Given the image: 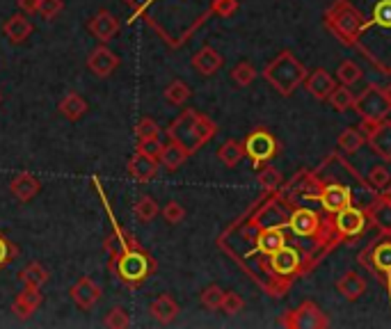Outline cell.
I'll return each mask as SVG.
<instances>
[{"mask_svg": "<svg viewBox=\"0 0 391 329\" xmlns=\"http://www.w3.org/2000/svg\"><path fill=\"white\" fill-rule=\"evenodd\" d=\"M110 270L121 284H126L128 288H140L156 273V261L140 245H133L110 259Z\"/></svg>", "mask_w": 391, "mask_h": 329, "instance_id": "1", "label": "cell"}, {"mask_svg": "<svg viewBox=\"0 0 391 329\" xmlns=\"http://www.w3.org/2000/svg\"><path fill=\"white\" fill-rule=\"evenodd\" d=\"M307 76H309V73H307L304 64L290 51L279 53L263 71V78L268 80L281 96L293 94L295 89L307 80Z\"/></svg>", "mask_w": 391, "mask_h": 329, "instance_id": "2", "label": "cell"}, {"mask_svg": "<svg viewBox=\"0 0 391 329\" xmlns=\"http://www.w3.org/2000/svg\"><path fill=\"white\" fill-rule=\"evenodd\" d=\"M355 110L366 123H378L391 114V101L387 89L369 85L360 96H355Z\"/></svg>", "mask_w": 391, "mask_h": 329, "instance_id": "3", "label": "cell"}, {"mask_svg": "<svg viewBox=\"0 0 391 329\" xmlns=\"http://www.w3.org/2000/svg\"><path fill=\"white\" fill-rule=\"evenodd\" d=\"M197 117H199L197 110H183L179 117L170 123L168 130H165L172 142L181 144L190 155L202 149V144H199V139H197Z\"/></svg>", "mask_w": 391, "mask_h": 329, "instance_id": "4", "label": "cell"}, {"mask_svg": "<svg viewBox=\"0 0 391 329\" xmlns=\"http://www.w3.org/2000/svg\"><path fill=\"white\" fill-rule=\"evenodd\" d=\"M277 149H279L277 139H274V135L268 128H256L245 139V153L252 158L256 169H261L265 162L272 160L277 155Z\"/></svg>", "mask_w": 391, "mask_h": 329, "instance_id": "5", "label": "cell"}, {"mask_svg": "<svg viewBox=\"0 0 391 329\" xmlns=\"http://www.w3.org/2000/svg\"><path fill=\"white\" fill-rule=\"evenodd\" d=\"M117 67H119V55L115 51H110L105 44L96 46L87 57V69L94 73L96 78L112 76V73L117 71Z\"/></svg>", "mask_w": 391, "mask_h": 329, "instance_id": "6", "label": "cell"}, {"mask_svg": "<svg viewBox=\"0 0 391 329\" xmlns=\"http://www.w3.org/2000/svg\"><path fill=\"white\" fill-rule=\"evenodd\" d=\"M318 199L323 204V208L337 215L339 211H344L353 204V190L341 183H327L318 190Z\"/></svg>", "mask_w": 391, "mask_h": 329, "instance_id": "7", "label": "cell"}, {"mask_svg": "<svg viewBox=\"0 0 391 329\" xmlns=\"http://www.w3.org/2000/svg\"><path fill=\"white\" fill-rule=\"evenodd\" d=\"M71 300L76 302V307L82 309V311H89V309H94L98 300H101V286H98L94 279H89V277H80L76 284L71 286Z\"/></svg>", "mask_w": 391, "mask_h": 329, "instance_id": "8", "label": "cell"}, {"mask_svg": "<svg viewBox=\"0 0 391 329\" xmlns=\"http://www.w3.org/2000/svg\"><path fill=\"white\" fill-rule=\"evenodd\" d=\"M369 126L371 130L366 135V142H369L371 151L380 155L382 160H391V121L382 119L378 123H369Z\"/></svg>", "mask_w": 391, "mask_h": 329, "instance_id": "9", "label": "cell"}, {"mask_svg": "<svg viewBox=\"0 0 391 329\" xmlns=\"http://www.w3.org/2000/svg\"><path fill=\"white\" fill-rule=\"evenodd\" d=\"M89 32L94 35L101 44H108V41H112L115 37H117L119 32V21L115 19V16L108 12V10H98L94 16L89 19L87 23Z\"/></svg>", "mask_w": 391, "mask_h": 329, "instance_id": "10", "label": "cell"}, {"mask_svg": "<svg viewBox=\"0 0 391 329\" xmlns=\"http://www.w3.org/2000/svg\"><path fill=\"white\" fill-rule=\"evenodd\" d=\"M41 302H44V295H41V288L35 286H23V291L16 295V300L12 304V311L16 314V318L28 320L35 311H39Z\"/></svg>", "mask_w": 391, "mask_h": 329, "instance_id": "11", "label": "cell"}, {"mask_svg": "<svg viewBox=\"0 0 391 329\" xmlns=\"http://www.w3.org/2000/svg\"><path fill=\"white\" fill-rule=\"evenodd\" d=\"M334 224H337V231H339L341 236L355 238V236H360V234L364 231V227H366V215H364V213H362L360 208H353V206H348V208H344V211L337 213Z\"/></svg>", "mask_w": 391, "mask_h": 329, "instance_id": "12", "label": "cell"}, {"mask_svg": "<svg viewBox=\"0 0 391 329\" xmlns=\"http://www.w3.org/2000/svg\"><path fill=\"white\" fill-rule=\"evenodd\" d=\"M158 167H161V162H158L156 158H149V155L135 151L131 155L126 169H128L131 178H135L138 183H149L152 178H156Z\"/></svg>", "mask_w": 391, "mask_h": 329, "instance_id": "13", "label": "cell"}, {"mask_svg": "<svg viewBox=\"0 0 391 329\" xmlns=\"http://www.w3.org/2000/svg\"><path fill=\"white\" fill-rule=\"evenodd\" d=\"M304 85H307V89H309V94L313 98H318V101H327L330 94L337 89V80H334V76H332L330 71L316 69L313 73L307 76Z\"/></svg>", "mask_w": 391, "mask_h": 329, "instance_id": "14", "label": "cell"}, {"mask_svg": "<svg viewBox=\"0 0 391 329\" xmlns=\"http://www.w3.org/2000/svg\"><path fill=\"white\" fill-rule=\"evenodd\" d=\"M300 252L293 250V247H281V250H277L274 254H270V266L277 275L286 277V275H295L297 270H300Z\"/></svg>", "mask_w": 391, "mask_h": 329, "instance_id": "15", "label": "cell"}, {"mask_svg": "<svg viewBox=\"0 0 391 329\" xmlns=\"http://www.w3.org/2000/svg\"><path fill=\"white\" fill-rule=\"evenodd\" d=\"M320 222L323 220L318 217V213H313L309 208H295L288 217V227L293 229L295 236H313L318 231Z\"/></svg>", "mask_w": 391, "mask_h": 329, "instance_id": "16", "label": "cell"}, {"mask_svg": "<svg viewBox=\"0 0 391 329\" xmlns=\"http://www.w3.org/2000/svg\"><path fill=\"white\" fill-rule=\"evenodd\" d=\"M295 320H288V327H327V318L323 316V311L318 307H313L311 302H304L297 311H288Z\"/></svg>", "mask_w": 391, "mask_h": 329, "instance_id": "17", "label": "cell"}, {"mask_svg": "<svg viewBox=\"0 0 391 329\" xmlns=\"http://www.w3.org/2000/svg\"><path fill=\"white\" fill-rule=\"evenodd\" d=\"M10 190H12V194L16 197V199L26 204V201L35 199V197L39 194V190H41V181H39L37 176L28 174V171H23V174H16V176L12 178Z\"/></svg>", "mask_w": 391, "mask_h": 329, "instance_id": "18", "label": "cell"}, {"mask_svg": "<svg viewBox=\"0 0 391 329\" xmlns=\"http://www.w3.org/2000/svg\"><path fill=\"white\" fill-rule=\"evenodd\" d=\"M149 314H152L154 320H158L161 325H170L172 320L179 316V304H177V300L172 298V295L163 293V295H158V298L152 302Z\"/></svg>", "mask_w": 391, "mask_h": 329, "instance_id": "19", "label": "cell"}, {"mask_svg": "<svg viewBox=\"0 0 391 329\" xmlns=\"http://www.w3.org/2000/svg\"><path fill=\"white\" fill-rule=\"evenodd\" d=\"M5 37L12 41V44H23L32 35V23L28 19V14H14L5 21L3 26Z\"/></svg>", "mask_w": 391, "mask_h": 329, "instance_id": "20", "label": "cell"}, {"mask_svg": "<svg viewBox=\"0 0 391 329\" xmlns=\"http://www.w3.org/2000/svg\"><path fill=\"white\" fill-rule=\"evenodd\" d=\"M220 67H222V55L213 46H204L202 51H197L193 55V69L202 73V76H213Z\"/></svg>", "mask_w": 391, "mask_h": 329, "instance_id": "21", "label": "cell"}, {"mask_svg": "<svg viewBox=\"0 0 391 329\" xmlns=\"http://www.w3.org/2000/svg\"><path fill=\"white\" fill-rule=\"evenodd\" d=\"M337 291L344 295L348 302H355L366 293V282L362 275L355 273V270H348V273L337 282Z\"/></svg>", "mask_w": 391, "mask_h": 329, "instance_id": "22", "label": "cell"}, {"mask_svg": "<svg viewBox=\"0 0 391 329\" xmlns=\"http://www.w3.org/2000/svg\"><path fill=\"white\" fill-rule=\"evenodd\" d=\"M87 110H89V105H87V101L85 98H82L80 94H76V92H69L60 103H57V112L62 114L64 119H69V121H78V119H82L87 114Z\"/></svg>", "mask_w": 391, "mask_h": 329, "instance_id": "23", "label": "cell"}, {"mask_svg": "<svg viewBox=\"0 0 391 329\" xmlns=\"http://www.w3.org/2000/svg\"><path fill=\"white\" fill-rule=\"evenodd\" d=\"M369 217L385 236H391V199L389 197H380L373 201L369 208Z\"/></svg>", "mask_w": 391, "mask_h": 329, "instance_id": "24", "label": "cell"}, {"mask_svg": "<svg viewBox=\"0 0 391 329\" xmlns=\"http://www.w3.org/2000/svg\"><path fill=\"white\" fill-rule=\"evenodd\" d=\"M256 245H259L261 254L270 257V254H274V252L281 250V247L286 245V236H284V231H281L279 227H263V231L259 234V240H256Z\"/></svg>", "mask_w": 391, "mask_h": 329, "instance_id": "25", "label": "cell"}, {"mask_svg": "<svg viewBox=\"0 0 391 329\" xmlns=\"http://www.w3.org/2000/svg\"><path fill=\"white\" fill-rule=\"evenodd\" d=\"M188 155L190 153L183 149L181 144L170 139V144H163V151H161V155H158V162H161L168 171H177L181 164L188 160Z\"/></svg>", "mask_w": 391, "mask_h": 329, "instance_id": "26", "label": "cell"}, {"mask_svg": "<svg viewBox=\"0 0 391 329\" xmlns=\"http://www.w3.org/2000/svg\"><path fill=\"white\" fill-rule=\"evenodd\" d=\"M373 252V263L369 270H376L378 275H385L391 279V240H382L380 245L371 247Z\"/></svg>", "mask_w": 391, "mask_h": 329, "instance_id": "27", "label": "cell"}, {"mask_svg": "<svg viewBox=\"0 0 391 329\" xmlns=\"http://www.w3.org/2000/svg\"><path fill=\"white\" fill-rule=\"evenodd\" d=\"M243 155H245V144H240L238 139H227L218 149V158L224 167H236L243 160Z\"/></svg>", "mask_w": 391, "mask_h": 329, "instance_id": "28", "label": "cell"}, {"mask_svg": "<svg viewBox=\"0 0 391 329\" xmlns=\"http://www.w3.org/2000/svg\"><path fill=\"white\" fill-rule=\"evenodd\" d=\"M158 213H161V208H158V201L154 199V197H149V194H142L135 201V206H133V215H135L138 222H142V224H149L152 220H156Z\"/></svg>", "mask_w": 391, "mask_h": 329, "instance_id": "29", "label": "cell"}, {"mask_svg": "<svg viewBox=\"0 0 391 329\" xmlns=\"http://www.w3.org/2000/svg\"><path fill=\"white\" fill-rule=\"evenodd\" d=\"M19 277H21V282H23V286H35V288H41L46 282H48V270L41 266V263H37V261H32V263H28L26 268L21 270L19 273Z\"/></svg>", "mask_w": 391, "mask_h": 329, "instance_id": "30", "label": "cell"}, {"mask_svg": "<svg viewBox=\"0 0 391 329\" xmlns=\"http://www.w3.org/2000/svg\"><path fill=\"white\" fill-rule=\"evenodd\" d=\"M364 142H366V137L362 133V128H355V126L346 128L344 133L339 135V149L346 153H357L364 146Z\"/></svg>", "mask_w": 391, "mask_h": 329, "instance_id": "31", "label": "cell"}, {"mask_svg": "<svg viewBox=\"0 0 391 329\" xmlns=\"http://www.w3.org/2000/svg\"><path fill=\"white\" fill-rule=\"evenodd\" d=\"M193 96V89H190L183 80H172L168 87H165V98L172 105H183L188 98Z\"/></svg>", "mask_w": 391, "mask_h": 329, "instance_id": "32", "label": "cell"}, {"mask_svg": "<svg viewBox=\"0 0 391 329\" xmlns=\"http://www.w3.org/2000/svg\"><path fill=\"white\" fill-rule=\"evenodd\" d=\"M327 101L332 103V108H334L337 112H346L355 108V94L351 92V87L344 85V87H337L334 92L330 94Z\"/></svg>", "mask_w": 391, "mask_h": 329, "instance_id": "33", "label": "cell"}, {"mask_svg": "<svg viewBox=\"0 0 391 329\" xmlns=\"http://www.w3.org/2000/svg\"><path fill=\"white\" fill-rule=\"evenodd\" d=\"M231 78H234L236 85L240 87H247L252 85V82L256 80V69L252 62H238L234 69H231Z\"/></svg>", "mask_w": 391, "mask_h": 329, "instance_id": "34", "label": "cell"}, {"mask_svg": "<svg viewBox=\"0 0 391 329\" xmlns=\"http://www.w3.org/2000/svg\"><path fill=\"white\" fill-rule=\"evenodd\" d=\"M199 300H202V307L209 309V311H218L222 309V302H224V291L220 286H209L204 288V293L199 295Z\"/></svg>", "mask_w": 391, "mask_h": 329, "instance_id": "35", "label": "cell"}, {"mask_svg": "<svg viewBox=\"0 0 391 329\" xmlns=\"http://www.w3.org/2000/svg\"><path fill=\"white\" fill-rule=\"evenodd\" d=\"M259 185L263 188V190H277V188L281 185V174H279V169L265 162L263 167L259 169Z\"/></svg>", "mask_w": 391, "mask_h": 329, "instance_id": "36", "label": "cell"}, {"mask_svg": "<svg viewBox=\"0 0 391 329\" xmlns=\"http://www.w3.org/2000/svg\"><path fill=\"white\" fill-rule=\"evenodd\" d=\"M103 325L108 329H126L131 327V316H128V311L126 309H121V307H115L108 311V316L103 320Z\"/></svg>", "mask_w": 391, "mask_h": 329, "instance_id": "37", "label": "cell"}, {"mask_svg": "<svg viewBox=\"0 0 391 329\" xmlns=\"http://www.w3.org/2000/svg\"><path fill=\"white\" fill-rule=\"evenodd\" d=\"M337 78L344 82V85H355V82H360L362 78V69L357 67V64L353 60H346V62H341V67L337 71Z\"/></svg>", "mask_w": 391, "mask_h": 329, "instance_id": "38", "label": "cell"}, {"mask_svg": "<svg viewBox=\"0 0 391 329\" xmlns=\"http://www.w3.org/2000/svg\"><path fill=\"white\" fill-rule=\"evenodd\" d=\"M366 181H369V185L373 188V190H385V188H389V183H391V174L385 164H376V167H371L369 178Z\"/></svg>", "mask_w": 391, "mask_h": 329, "instance_id": "39", "label": "cell"}, {"mask_svg": "<svg viewBox=\"0 0 391 329\" xmlns=\"http://www.w3.org/2000/svg\"><path fill=\"white\" fill-rule=\"evenodd\" d=\"M215 133H218V123H215L213 119L209 117H204V114H199L197 117V139H199V144H206L209 139L215 137Z\"/></svg>", "mask_w": 391, "mask_h": 329, "instance_id": "40", "label": "cell"}, {"mask_svg": "<svg viewBox=\"0 0 391 329\" xmlns=\"http://www.w3.org/2000/svg\"><path fill=\"white\" fill-rule=\"evenodd\" d=\"M16 254H19V247L0 231V270H5L7 266H10V263L16 259Z\"/></svg>", "mask_w": 391, "mask_h": 329, "instance_id": "41", "label": "cell"}, {"mask_svg": "<svg viewBox=\"0 0 391 329\" xmlns=\"http://www.w3.org/2000/svg\"><path fill=\"white\" fill-rule=\"evenodd\" d=\"M135 137L138 139H152V137H161V126L152 119V117H142L135 126Z\"/></svg>", "mask_w": 391, "mask_h": 329, "instance_id": "42", "label": "cell"}, {"mask_svg": "<svg viewBox=\"0 0 391 329\" xmlns=\"http://www.w3.org/2000/svg\"><path fill=\"white\" fill-rule=\"evenodd\" d=\"M163 217L168 224H181V222L186 220V208H183L179 201H168L163 208Z\"/></svg>", "mask_w": 391, "mask_h": 329, "instance_id": "43", "label": "cell"}, {"mask_svg": "<svg viewBox=\"0 0 391 329\" xmlns=\"http://www.w3.org/2000/svg\"><path fill=\"white\" fill-rule=\"evenodd\" d=\"M373 21L382 28H391V0H382L373 7Z\"/></svg>", "mask_w": 391, "mask_h": 329, "instance_id": "44", "label": "cell"}, {"mask_svg": "<svg viewBox=\"0 0 391 329\" xmlns=\"http://www.w3.org/2000/svg\"><path fill=\"white\" fill-rule=\"evenodd\" d=\"M245 309V300L240 298L238 293H224V302H222V311L227 316H236Z\"/></svg>", "mask_w": 391, "mask_h": 329, "instance_id": "45", "label": "cell"}, {"mask_svg": "<svg viewBox=\"0 0 391 329\" xmlns=\"http://www.w3.org/2000/svg\"><path fill=\"white\" fill-rule=\"evenodd\" d=\"M140 153H145L149 155V158H156L158 160V155H161L163 151V142H161V137H152V139H138V149Z\"/></svg>", "mask_w": 391, "mask_h": 329, "instance_id": "46", "label": "cell"}, {"mask_svg": "<svg viewBox=\"0 0 391 329\" xmlns=\"http://www.w3.org/2000/svg\"><path fill=\"white\" fill-rule=\"evenodd\" d=\"M62 10H64V0H39V14L48 21H53Z\"/></svg>", "mask_w": 391, "mask_h": 329, "instance_id": "47", "label": "cell"}, {"mask_svg": "<svg viewBox=\"0 0 391 329\" xmlns=\"http://www.w3.org/2000/svg\"><path fill=\"white\" fill-rule=\"evenodd\" d=\"M236 7H238L236 0H215V3H213V12L220 14V16H231V14L236 12Z\"/></svg>", "mask_w": 391, "mask_h": 329, "instance_id": "48", "label": "cell"}, {"mask_svg": "<svg viewBox=\"0 0 391 329\" xmlns=\"http://www.w3.org/2000/svg\"><path fill=\"white\" fill-rule=\"evenodd\" d=\"M19 7L23 14H39V0H19Z\"/></svg>", "mask_w": 391, "mask_h": 329, "instance_id": "49", "label": "cell"}, {"mask_svg": "<svg viewBox=\"0 0 391 329\" xmlns=\"http://www.w3.org/2000/svg\"><path fill=\"white\" fill-rule=\"evenodd\" d=\"M387 94H389V101H391V85L387 87Z\"/></svg>", "mask_w": 391, "mask_h": 329, "instance_id": "50", "label": "cell"}, {"mask_svg": "<svg viewBox=\"0 0 391 329\" xmlns=\"http://www.w3.org/2000/svg\"><path fill=\"white\" fill-rule=\"evenodd\" d=\"M0 103H3V94H0Z\"/></svg>", "mask_w": 391, "mask_h": 329, "instance_id": "51", "label": "cell"}, {"mask_svg": "<svg viewBox=\"0 0 391 329\" xmlns=\"http://www.w3.org/2000/svg\"><path fill=\"white\" fill-rule=\"evenodd\" d=\"M387 197H389V199H391V194H387Z\"/></svg>", "mask_w": 391, "mask_h": 329, "instance_id": "52", "label": "cell"}]
</instances>
